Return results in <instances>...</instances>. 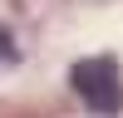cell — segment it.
<instances>
[{
	"label": "cell",
	"instance_id": "cell-1",
	"mask_svg": "<svg viewBox=\"0 0 123 118\" xmlns=\"http://www.w3.org/2000/svg\"><path fill=\"white\" fill-rule=\"evenodd\" d=\"M69 84H74V94L84 98L94 113H118L123 108V79H118V64L108 54L79 59V64L69 69Z\"/></svg>",
	"mask_w": 123,
	"mask_h": 118
}]
</instances>
